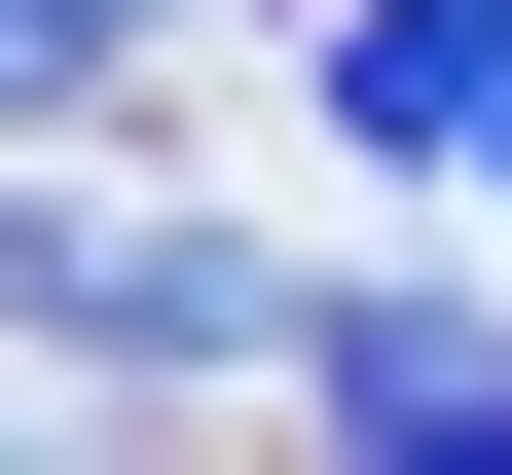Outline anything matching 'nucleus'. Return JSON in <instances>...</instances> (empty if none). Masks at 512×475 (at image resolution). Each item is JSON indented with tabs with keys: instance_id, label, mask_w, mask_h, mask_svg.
<instances>
[{
	"instance_id": "nucleus-1",
	"label": "nucleus",
	"mask_w": 512,
	"mask_h": 475,
	"mask_svg": "<svg viewBox=\"0 0 512 475\" xmlns=\"http://www.w3.org/2000/svg\"><path fill=\"white\" fill-rule=\"evenodd\" d=\"M0 293L74 329V366H147V402H220V366H293V256H220V220H0Z\"/></svg>"
},
{
	"instance_id": "nucleus-3",
	"label": "nucleus",
	"mask_w": 512,
	"mask_h": 475,
	"mask_svg": "<svg viewBox=\"0 0 512 475\" xmlns=\"http://www.w3.org/2000/svg\"><path fill=\"white\" fill-rule=\"evenodd\" d=\"M330 475H512V366H439V402H366Z\"/></svg>"
},
{
	"instance_id": "nucleus-2",
	"label": "nucleus",
	"mask_w": 512,
	"mask_h": 475,
	"mask_svg": "<svg viewBox=\"0 0 512 475\" xmlns=\"http://www.w3.org/2000/svg\"><path fill=\"white\" fill-rule=\"evenodd\" d=\"M330 110L403 183H512V0H330Z\"/></svg>"
}]
</instances>
